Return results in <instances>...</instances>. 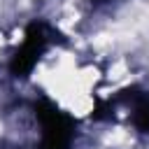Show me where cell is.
<instances>
[{
    "label": "cell",
    "instance_id": "7a4b0ae2",
    "mask_svg": "<svg viewBox=\"0 0 149 149\" xmlns=\"http://www.w3.org/2000/svg\"><path fill=\"white\" fill-rule=\"evenodd\" d=\"M135 126L140 130H149V98H140L137 105H135Z\"/></svg>",
    "mask_w": 149,
    "mask_h": 149
},
{
    "label": "cell",
    "instance_id": "6da1fadb",
    "mask_svg": "<svg viewBox=\"0 0 149 149\" xmlns=\"http://www.w3.org/2000/svg\"><path fill=\"white\" fill-rule=\"evenodd\" d=\"M42 47H44V37H42L40 26H30L28 40H26V44L21 47V51L16 54V58H14V63H12V70H14L16 74L28 72V70L33 68V63L37 61V54L42 51Z\"/></svg>",
    "mask_w": 149,
    "mask_h": 149
}]
</instances>
